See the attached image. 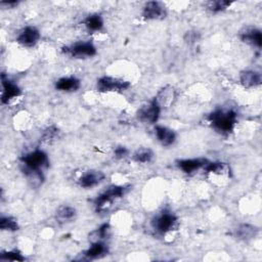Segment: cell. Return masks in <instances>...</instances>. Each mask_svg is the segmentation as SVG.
I'll list each match as a JSON object with an SVG mask.
<instances>
[{"mask_svg": "<svg viewBox=\"0 0 262 262\" xmlns=\"http://www.w3.org/2000/svg\"><path fill=\"white\" fill-rule=\"evenodd\" d=\"M23 165V171L25 175L33 183L41 184L44 180V175L42 170L47 168L49 165V159L45 151L41 149H35L24 155L20 158Z\"/></svg>", "mask_w": 262, "mask_h": 262, "instance_id": "cell-1", "label": "cell"}, {"mask_svg": "<svg viewBox=\"0 0 262 262\" xmlns=\"http://www.w3.org/2000/svg\"><path fill=\"white\" fill-rule=\"evenodd\" d=\"M237 114L233 108H217L209 117L211 126L221 134H229L233 131L236 124Z\"/></svg>", "mask_w": 262, "mask_h": 262, "instance_id": "cell-2", "label": "cell"}, {"mask_svg": "<svg viewBox=\"0 0 262 262\" xmlns=\"http://www.w3.org/2000/svg\"><path fill=\"white\" fill-rule=\"evenodd\" d=\"M128 190V186L126 185H112L103 190L97 198L94 200V205L97 212H104L107 208L113 204L117 199L122 198L126 191Z\"/></svg>", "mask_w": 262, "mask_h": 262, "instance_id": "cell-3", "label": "cell"}, {"mask_svg": "<svg viewBox=\"0 0 262 262\" xmlns=\"http://www.w3.org/2000/svg\"><path fill=\"white\" fill-rule=\"evenodd\" d=\"M177 222L178 219L172 212L163 211L151 220V226L156 232L165 234L173 230L177 226Z\"/></svg>", "mask_w": 262, "mask_h": 262, "instance_id": "cell-4", "label": "cell"}, {"mask_svg": "<svg viewBox=\"0 0 262 262\" xmlns=\"http://www.w3.org/2000/svg\"><path fill=\"white\" fill-rule=\"evenodd\" d=\"M61 51L72 57L83 58L91 57L96 54V47L89 41H79L72 45L62 47Z\"/></svg>", "mask_w": 262, "mask_h": 262, "instance_id": "cell-5", "label": "cell"}, {"mask_svg": "<svg viewBox=\"0 0 262 262\" xmlns=\"http://www.w3.org/2000/svg\"><path fill=\"white\" fill-rule=\"evenodd\" d=\"M130 87V83L123 79L103 76L97 80V90L99 92L124 91Z\"/></svg>", "mask_w": 262, "mask_h": 262, "instance_id": "cell-6", "label": "cell"}, {"mask_svg": "<svg viewBox=\"0 0 262 262\" xmlns=\"http://www.w3.org/2000/svg\"><path fill=\"white\" fill-rule=\"evenodd\" d=\"M160 113H161L160 105L156 102L155 99H152L148 103L139 107V110L136 113V116L138 120L143 123L154 124L158 121L160 117Z\"/></svg>", "mask_w": 262, "mask_h": 262, "instance_id": "cell-7", "label": "cell"}, {"mask_svg": "<svg viewBox=\"0 0 262 262\" xmlns=\"http://www.w3.org/2000/svg\"><path fill=\"white\" fill-rule=\"evenodd\" d=\"M1 81H2V93H1V102L3 104H8L11 100L18 97L20 95V89L19 87L9 80L5 74L1 75Z\"/></svg>", "mask_w": 262, "mask_h": 262, "instance_id": "cell-8", "label": "cell"}, {"mask_svg": "<svg viewBox=\"0 0 262 262\" xmlns=\"http://www.w3.org/2000/svg\"><path fill=\"white\" fill-rule=\"evenodd\" d=\"M142 16L145 19H164L167 16V10L163 3L159 1H148L143 6Z\"/></svg>", "mask_w": 262, "mask_h": 262, "instance_id": "cell-9", "label": "cell"}, {"mask_svg": "<svg viewBox=\"0 0 262 262\" xmlns=\"http://www.w3.org/2000/svg\"><path fill=\"white\" fill-rule=\"evenodd\" d=\"M40 39V32L34 26H28L24 28L18 36L16 37V42L25 47L34 46Z\"/></svg>", "mask_w": 262, "mask_h": 262, "instance_id": "cell-10", "label": "cell"}, {"mask_svg": "<svg viewBox=\"0 0 262 262\" xmlns=\"http://www.w3.org/2000/svg\"><path fill=\"white\" fill-rule=\"evenodd\" d=\"M103 172L98 170H89L84 172L78 179V183L83 188H91L104 179Z\"/></svg>", "mask_w": 262, "mask_h": 262, "instance_id": "cell-11", "label": "cell"}, {"mask_svg": "<svg viewBox=\"0 0 262 262\" xmlns=\"http://www.w3.org/2000/svg\"><path fill=\"white\" fill-rule=\"evenodd\" d=\"M209 163V160L205 158H196V159H183L177 161L178 168L184 172L185 174H192L198 170L205 168V166Z\"/></svg>", "mask_w": 262, "mask_h": 262, "instance_id": "cell-12", "label": "cell"}, {"mask_svg": "<svg viewBox=\"0 0 262 262\" xmlns=\"http://www.w3.org/2000/svg\"><path fill=\"white\" fill-rule=\"evenodd\" d=\"M239 38L243 42L260 48L262 46V34L257 28L248 27L239 33Z\"/></svg>", "mask_w": 262, "mask_h": 262, "instance_id": "cell-13", "label": "cell"}, {"mask_svg": "<svg viewBox=\"0 0 262 262\" xmlns=\"http://www.w3.org/2000/svg\"><path fill=\"white\" fill-rule=\"evenodd\" d=\"M176 97V93H175V89L172 86H165L164 88H162L157 96L154 98L156 100V102L160 105V107H168L170 106L174 99Z\"/></svg>", "mask_w": 262, "mask_h": 262, "instance_id": "cell-14", "label": "cell"}, {"mask_svg": "<svg viewBox=\"0 0 262 262\" xmlns=\"http://www.w3.org/2000/svg\"><path fill=\"white\" fill-rule=\"evenodd\" d=\"M155 133L159 142L164 146H170L175 142L176 134L172 129L168 127L158 125L155 127Z\"/></svg>", "mask_w": 262, "mask_h": 262, "instance_id": "cell-15", "label": "cell"}, {"mask_svg": "<svg viewBox=\"0 0 262 262\" xmlns=\"http://www.w3.org/2000/svg\"><path fill=\"white\" fill-rule=\"evenodd\" d=\"M80 86H81L80 80L74 76L62 77L55 82V89L63 92L77 91L80 88Z\"/></svg>", "mask_w": 262, "mask_h": 262, "instance_id": "cell-16", "label": "cell"}, {"mask_svg": "<svg viewBox=\"0 0 262 262\" xmlns=\"http://www.w3.org/2000/svg\"><path fill=\"white\" fill-rule=\"evenodd\" d=\"M239 81L245 88H253L261 84V75L260 73L252 70L243 71L239 76Z\"/></svg>", "mask_w": 262, "mask_h": 262, "instance_id": "cell-17", "label": "cell"}, {"mask_svg": "<svg viewBox=\"0 0 262 262\" xmlns=\"http://www.w3.org/2000/svg\"><path fill=\"white\" fill-rule=\"evenodd\" d=\"M76 215H77V212H76V209L71 207V206H61L57 209L56 211V214H55V218H56V221L58 223H69V222H72L75 218H76Z\"/></svg>", "mask_w": 262, "mask_h": 262, "instance_id": "cell-18", "label": "cell"}, {"mask_svg": "<svg viewBox=\"0 0 262 262\" xmlns=\"http://www.w3.org/2000/svg\"><path fill=\"white\" fill-rule=\"evenodd\" d=\"M107 251H108L107 246L104 243H102L101 241L94 242L89 247V249H87L84 252V256L87 259H96V258H99V257L105 255L107 253Z\"/></svg>", "mask_w": 262, "mask_h": 262, "instance_id": "cell-19", "label": "cell"}, {"mask_svg": "<svg viewBox=\"0 0 262 262\" xmlns=\"http://www.w3.org/2000/svg\"><path fill=\"white\" fill-rule=\"evenodd\" d=\"M257 233V228L250 224H241L234 230V235L238 239L248 241L253 238Z\"/></svg>", "mask_w": 262, "mask_h": 262, "instance_id": "cell-20", "label": "cell"}, {"mask_svg": "<svg viewBox=\"0 0 262 262\" xmlns=\"http://www.w3.org/2000/svg\"><path fill=\"white\" fill-rule=\"evenodd\" d=\"M84 25H85L86 29L89 32H97V31H100L102 29V27H103V19H102L100 14L93 13V14L88 15L84 19Z\"/></svg>", "mask_w": 262, "mask_h": 262, "instance_id": "cell-21", "label": "cell"}, {"mask_svg": "<svg viewBox=\"0 0 262 262\" xmlns=\"http://www.w3.org/2000/svg\"><path fill=\"white\" fill-rule=\"evenodd\" d=\"M154 157V152L150 148L141 147L133 154V160L137 163H148Z\"/></svg>", "mask_w": 262, "mask_h": 262, "instance_id": "cell-22", "label": "cell"}, {"mask_svg": "<svg viewBox=\"0 0 262 262\" xmlns=\"http://www.w3.org/2000/svg\"><path fill=\"white\" fill-rule=\"evenodd\" d=\"M0 228L7 231H15L18 229V224L15 218L10 216H2L0 218Z\"/></svg>", "mask_w": 262, "mask_h": 262, "instance_id": "cell-23", "label": "cell"}, {"mask_svg": "<svg viewBox=\"0 0 262 262\" xmlns=\"http://www.w3.org/2000/svg\"><path fill=\"white\" fill-rule=\"evenodd\" d=\"M231 2L230 1H225V0H216V1H210L207 3V8L213 12L217 13L220 11L225 10L230 6Z\"/></svg>", "mask_w": 262, "mask_h": 262, "instance_id": "cell-24", "label": "cell"}, {"mask_svg": "<svg viewBox=\"0 0 262 262\" xmlns=\"http://www.w3.org/2000/svg\"><path fill=\"white\" fill-rule=\"evenodd\" d=\"M108 229H110L108 223H103V224H101L96 230H94V231H92V232L90 233V236H91V237H94V239H92L91 242L94 243V242H99V241L103 239V238L107 235Z\"/></svg>", "mask_w": 262, "mask_h": 262, "instance_id": "cell-25", "label": "cell"}, {"mask_svg": "<svg viewBox=\"0 0 262 262\" xmlns=\"http://www.w3.org/2000/svg\"><path fill=\"white\" fill-rule=\"evenodd\" d=\"M205 171L208 173H223L226 171L227 166L224 163L220 162H210L205 166Z\"/></svg>", "mask_w": 262, "mask_h": 262, "instance_id": "cell-26", "label": "cell"}, {"mask_svg": "<svg viewBox=\"0 0 262 262\" xmlns=\"http://www.w3.org/2000/svg\"><path fill=\"white\" fill-rule=\"evenodd\" d=\"M57 135H58V129L55 126H50L44 130L41 140L48 143L53 141L57 137Z\"/></svg>", "mask_w": 262, "mask_h": 262, "instance_id": "cell-27", "label": "cell"}, {"mask_svg": "<svg viewBox=\"0 0 262 262\" xmlns=\"http://www.w3.org/2000/svg\"><path fill=\"white\" fill-rule=\"evenodd\" d=\"M1 259L9 260V261H24L25 257L17 251H9V252H3L1 254Z\"/></svg>", "mask_w": 262, "mask_h": 262, "instance_id": "cell-28", "label": "cell"}, {"mask_svg": "<svg viewBox=\"0 0 262 262\" xmlns=\"http://www.w3.org/2000/svg\"><path fill=\"white\" fill-rule=\"evenodd\" d=\"M200 38V34L195 31H189V32H186L185 35H184V40L186 43L188 44H192V43H195Z\"/></svg>", "mask_w": 262, "mask_h": 262, "instance_id": "cell-29", "label": "cell"}, {"mask_svg": "<svg viewBox=\"0 0 262 262\" xmlns=\"http://www.w3.org/2000/svg\"><path fill=\"white\" fill-rule=\"evenodd\" d=\"M129 154V150L125 147V146H117L114 150V155H115V158L116 159H124L128 156Z\"/></svg>", "mask_w": 262, "mask_h": 262, "instance_id": "cell-30", "label": "cell"}, {"mask_svg": "<svg viewBox=\"0 0 262 262\" xmlns=\"http://www.w3.org/2000/svg\"><path fill=\"white\" fill-rule=\"evenodd\" d=\"M18 4L17 1H2L0 2V5L5 8H13Z\"/></svg>", "mask_w": 262, "mask_h": 262, "instance_id": "cell-31", "label": "cell"}]
</instances>
